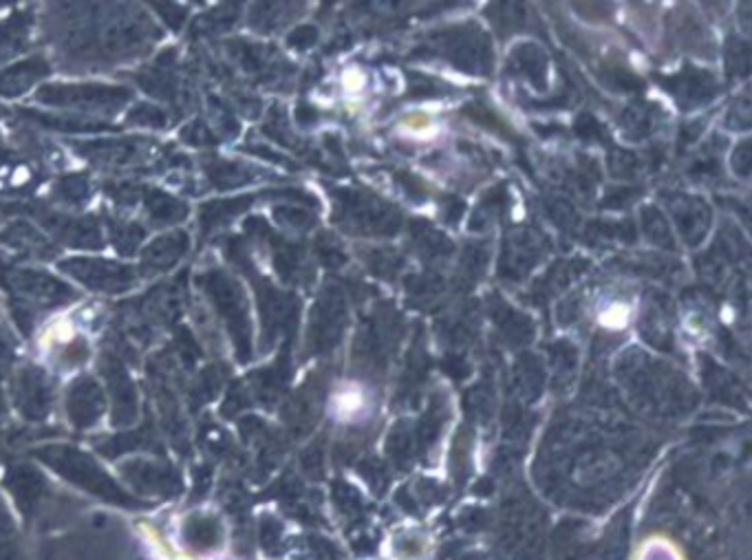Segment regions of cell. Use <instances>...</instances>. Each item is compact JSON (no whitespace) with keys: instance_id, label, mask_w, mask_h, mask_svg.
Listing matches in <instances>:
<instances>
[{"instance_id":"603a6c76","label":"cell","mask_w":752,"mask_h":560,"mask_svg":"<svg viewBox=\"0 0 752 560\" xmlns=\"http://www.w3.org/2000/svg\"><path fill=\"white\" fill-rule=\"evenodd\" d=\"M128 124L135 126H146V128H166L168 126V115L157 104H135L131 113H128Z\"/></svg>"},{"instance_id":"484cf974","label":"cell","mask_w":752,"mask_h":560,"mask_svg":"<svg viewBox=\"0 0 752 560\" xmlns=\"http://www.w3.org/2000/svg\"><path fill=\"white\" fill-rule=\"evenodd\" d=\"M87 355H89L87 342H84V340H73L71 344H67V347H64L62 362L67 364V366H75V364H80V362L87 360Z\"/></svg>"},{"instance_id":"7c38bea8","label":"cell","mask_w":752,"mask_h":560,"mask_svg":"<svg viewBox=\"0 0 752 560\" xmlns=\"http://www.w3.org/2000/svg\"><path fill=\"white\" fill-rule=\"evenodd\" d=\"M42 223L58 236V241L82 250H100L104 247V234L100 223L91 217H62V214H49L42 217Z\"/></svg>"},{"instance_id":"7a4b0ae2","label":"cell","mask_w":752,"mask_h":560,"mask_svg":"<svg viewBox=\"0 0 752 560\" xmlns=\"http://www.w3.org/2000/svg\"><path fill=\"white\" fill-rule=\"evenodd\" d=\"M38 457L67 477L75 486L89 490L106 501L131 503V497L120 490V486L106 475L102 466L87 452L71 446H47L38 450Z\"/></svg>"},{"instance_id":"e0dca14e","label":"cell","mask_w":752,"mask_h":560,"mask_svg":"<svg viewBox=\"0 0 752 560\" xmlns=\"http://www.w3.org/2000/svg\"><path fill=\"white\" fill-rule=\"evenodd\" d=\"M142 203L146 219L153 225H177L181 221H186L190 212L184 201H179L177 197L157 188H144Z\"/></svg>"},{"instance_id":"5b68a950","label":"cell","mask_w":752,"mask_h":560,"mask_svg":"<svg viewBox=\"0 0 752 560\" xmlns=\"http://www.w3.org/2000/svg\"><path fill=\"white\" fill-rule=\"evenodd\" d=\"M58 269L100 294H124L137 285V274L131 265L106 258H67L58 263Z\"/></svg>"},{"instance_id":"9c48e42d","label":"cell","mask_w":752,"mask_h":560,"mask_svg":"<svg viewBox=\"0 0 752 560\" xmlns=\"http://www.w3.org/2000/svg\"><path fill=\"white\" fill-rule=\"evenodd\" d=\"M102 375L106 380V386H109L111 393V402H113V419L115 424H131L137 419L139 411V400H137V389L128 375L124 362L117 358L115 353H104V358L100 362Z\"/></svg>"},{"instance_id":"52a82bcc","label":"cell","mask_w":752,"mask_h":560,"mask_svg":"<svg viewBox=\"0 0 752 560\" xmlns=\"http://www.w3.org/2000/svg\"><path fill=\"white\" fill-rule=\"evenodd\" d=\"M82 157L102 166H133L153 157V144L144 139H89V142H71Z\"/></svg>"},{"instance_id":"cb8c5ba5","label":"cell","mask_w":752,"mask_h":560,"mask_svg":"<svg viewBox=\"0 0 752 560\" xmlns=\"http://www.w3.org/2000/svg\"><path fill=\"white\" fill-rule=\"evenodd\" d=\"M217 373H214L212 369H203L199 375H197V382H195V389H192V395L197 397V400H206V397L217 393Z\"/></svg>"},{"instance_id":"7402d4cb","label":"cell","mask_w":752,"mask_h":560,"mask_svg":"<svg viewBox=\"0 0 752 560\" xmlns=\"http://www.w3.org/2000/svg\"><path fill=\"white\" fill-rule=\"evenodd\" d=\"M109 232H111V241L115 245V250L122 256H133L139 252V247L144 243L146 230L142 225L137 223H126V221H109Z\"/></svg>"},{"instance_id":"83f0119b","label":"cell","mask_w":752,"mask_h":560,"mask_svg":"<svg viewBox=\"0 0 752 560\" xmlns=\"http://www.w3.org/2000/svg\"><path fill=\"white\" fill-rule=\"evenodd\" d=\"M9 366H12V349H9L7 340L0 336V378H5Z\"/></svg>"},{"instance_id":"ba28073f","label":"cell","mask_w":752,"mask_h":560,"mask_svg":"<svg viewBox=\"0 0 752 560\" xmlns=\"http://www.w3.org/2000/svg\"><path fill=\"white\" fill-rule=\"evenodd\" d=\"M53 382L49 375L34 364H25L14 378V400L18 411L27 419H42L53 404Z\"/></svg>"},{"instance_id":"6da1fadb","label":"cell","mask_w":752,"mask_h":560,"mask_svg":"<svg viewBox=\"0 0 752 560\" xmlns=\"http://www.w3.org/2000/svg\"><path fill=\"white\" fill-rule=\"evenodd\" d=\"M159 40V29L144 14H113L93 31H84L82 42L93 45L104 58H131L148 51Z\"/></svg>"},{"instance_id":"3957f363","label":"cell","mask_w":752,"mask_h":560,"mask_svg":"<svg viewBox=\"0 0 752 560\" xmlns=\"http://www.w3.org/2000/svg\"><path fill=\"white\" fill-rule=\"evenodd\" d=\"M36 100L56 109L113 115L131 102V91L115 84H45L36 93Z\"/></svg>"},{"instance_id":"4316f807","label":"cell","mask_w":752,"mask_h":560,"mask_svg":"<svg viewBox=\"0 0 752 560\" xmlns=\"http://www.w3.org/2000/svg\"><path fill=\"white\" fill-rule=\"evenodd\" d=\"M155 7L159 9V16L166 20V25L173 27V29H179L181 25H184V20L188 16L186 7H179V5L164 3V5H155Z\"/></svg>"},{"instance_id":"5bb4252c","label":"cell","mask_w":752,"mask_h":560,"mask_svg":"<svg viewBox=\"0 0 752 560\" xmlns=\"http://www.w3.org/2000/svg\"><path fill=\"white\" fill-rule=\"evenodd\" d=\"M124 472L135 488L146 490V492L173 494L181 486L175 470H170L168 466H161V463H153V461H142V459L131 461L124 466Z\"/></svg>"},{"instance_id":"4fadbf2b","label":"cell","mask_w":752,"mask_h":560,"mask_svg":"<svg viewBox=\"0 0 752 560\" xmlns=\"http://www.w3.org/2000/svg\"><path fill=\"white\" fill-rule=\"evenodd\" d=\"M190 250V236L184 230L168 232L142 250L144 274H164L173 269Z\"/></svg>"},{"instance_id":"ffe728a7","label":"cell","mask_w":752,"mask_h":560,"mask_svg":"<svg viewBox=\"0 0 752 560\" xmlns=\"http://www.w3.org/2000/svg\"><path fill=\"white\" fill-rule=\"evenodd\" d=\"M29 120H34L36 124L51 128V131L58 133H102V131H115L111 124H100V122H84L78 120V117H58V115H45V113H36V111H25Z\"/></svg>"},{"instance_id":"ac0fdd59","label":"cell","mask_w":752,"mask_h":560,"mask_svg":"<svg viewBox=\"0 0 752 560\" xmlns=\"http://www.w3.org/2000/svg\"><path fill=\"white\" fill-rule=\"evenodd\" d=\"M0 243L14 247V250L23 254L38 256V258H51L53 254H56V247L51 245L47 236H42L38 228H34V225L25 221L9 225V228L0 234Z\"/></svg>"},{"instance_id":"2e32d148","label":"cell","mask_w":752,"mask_h":560,"mask_svg":"<svg viewBox=\"0 0 752 560\" xmlns=\"http://www.w3.org/2000/svg\"><path fill=\"white\" fill-rule=\"evenodd\" d=\"M49 62L45 58H29L14 67H7L0 71V95L3 98H18L27 93L31 86L45 80L49 75Z\"/></svg>"},{"instance_id":"9a60e30c","label":"cell","mask_w":752,"mask_h":560,"mask_svg":"<svg viewBox=\"0 0 752 560\" xmlns=\"http://www.w3.org/2000/svg\"><path fill=\"white\" fill-rule=\"evenodd\" d=\"M177 53L168 51L164 56L157 58L155 64H150L148 69L137 75V82L142 84L150 95H155L159 100H177L179 95V78H177Z\"/></svg>"},{"instance_id":"277c9868","label":"cell","mask_w":752,"mask_h":560,"mask_svg":"<svg viewBox=\"0 0 752 560\" xmlns=\"http://www.w3.org/2000/svg\"><path fill=\"white\" fill-rule=\"evenodd\" d=\"M0 283L7 292L20 300V305H34L40 309H53L73 303L78 294L64 280L34 267H7L0 269Z\"/></svg>"},{"instance_id":"44dd1931","label":"cell","mask_w":752,"mask_h":560,"mask_svg":"<svg viewBox=\"0 0 752 560\" xmlns=\"http://www.w3.org/2000/svg\"><path fill=\"white\" fill-rule=\"evenodd\" d=\"M93 195L91 179L87 175H69L60 177L53 186V199H58L64 206L80 208L87 203Z\"/></svg>"},{"instance_id":"f1b7e54d","label":"cell","mask_w":752,"mask_h":560,"mask_svg":"<svg viewBox=\"0 0 752 560\" xmlns=\"http://www.w3.org/2000/svg\"><path fill=\"white\" fill-rule=\"evenodd\" d=\"M3 415H5V397L3 393H0V419H3Z\"/></svg>"},{"instance_id":"30bf717a","label":"cell","mask_w":752,"mask_h":560,"mask_svg":"<svg viewBox=\"0 0 752 560\" xmlns=\"http://www.w3.org/2000/svg\"><path fill=\"white\" fill-rule=\"evenodd\" d=\"M106 411L102 386L89 375L71 382L67 391V413L75 428H91Z\"/></svg>"},{"instance_id":"8fae6325","label":"cell","mask_w":752,"mask_h":560,"mask_svg":"<svg viewBox=\"0 0 752 560\" xmlns=\"http://www.w3.org/2000/svg\"><path fill=\"white\" fill-rule=\"evenodd\" d=\"M186 307V280H173L155 287L144 300L139 314L157 325H173L184 314Z\"/></svg>"},{"instance_id":"d6986e66","label":"cell","mask_w":752,"mask_h":560,"mask_svg":"<svg viewBox=\"0 0 752 560\" xmlns=\"http://www.w3.org/2000/svg\"><path fill=\"white\" fill-rule=\"evenodd\" d=\"M34 27V16L29 12H16L0 23V62L16 58L20 51H25Z\"/></svg>"},{"instance_id":"d4e9b609","label":"cell","mask_w":752,"mask_h":560,"mask_svg":"<svg viewBox=\"0 0 752 560\" xmlns=\"http://www.w3.org/2000/svg\"><path fill=\"white\" fill-rule=\"evenodd\" d=\"M181 137H184V142H188L192 146L212 144V133L206 128V122H192V124H188L184 128V131H181Z\"/></svg>"},{"instance_id":"8992f818","label":"cell","mask_w":752,"mask_h":560,"mask_svg":"<svg viewBox=\"0 0 752 560\" xmlns=\"http://www.w3.org/2000/svg\"><path fill=\"white\" fill-rule=\"evenodd\" d=\"M197 285L203 294L210 298V303L214 309L219 311V316L225 320L230 333H234V342H236V351L243 358L245 355V336H247V325H245V307H243V296L241 289L236 287L234 280L223 274L221 269H210V272H201L197 276Z\"/></svg>"}]
</instances>
